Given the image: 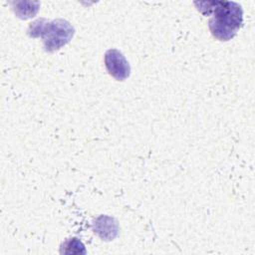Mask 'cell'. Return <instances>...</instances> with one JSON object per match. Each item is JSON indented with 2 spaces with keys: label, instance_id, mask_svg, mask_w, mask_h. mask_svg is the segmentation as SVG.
I'll return each mask as SVG.
<instances>
[{
  "label": "cell",
  "instance_id": "obj_2",
  "mask_svg": "<svg viewBox=\"0 0 255 255\" xmlns=\"http://www.w3.org/2000/svg\"><path fill=\"white\" fill-rule=\"evenodd\" d=\"M28 34L34 38L42 37L45 50L54 52L70 42L74 36V28L63 19L54 21L39 19L29 26Z\"/></svg>",
  "mask_w": 255,
  "mask_h": 255
},
{
  "label": "cell",
  "instance_id": "obj_3",
  "mask_svg": "<svg viewBox=\"0 0 255 255\" xmlns=\"http://www.w3.org/2000/svg\"><path fill=\"white\" fill-rule=\"evenodd\" d=\"M105 65L109 74L118 81H124L130 75L128 62L117 49H110L106 52Z\"/></svg>",
  "mask_w": 255,
  "mask_h": 255
},
{
  "label": "cell",
  "instance_id": "obj_4",
  "mask_svg": "<svg viewBox=\"0 0 255 255\" xmlns=\"http://www.w3.org/2000/svg\"><path fill=\"white\" fill-rule=\"evenodd\" d=\"M61 253L65 254H85V246L78 238H70L65 241L61 248Z\"/></svg>",
  "mask_w": 255,
  "mask_h": 255
},
{
  "label": "cell",
  "instance_id": "obj_1",
  "mask_svg": "<svg viewBox=\"0 0 255 255\" xmlns=\"http://www.w3.org/2000/svg\"><path fill=\"white\" fill-rule=\"evenodd\" d=\"M197 10L210 16L208 26L213 37L220 41L233 38L242 26L243 12L241 6L233 1H196Z\"/></svg>",
  "mask_w": 255,
  "mask_h": 255
}]
</instances>
